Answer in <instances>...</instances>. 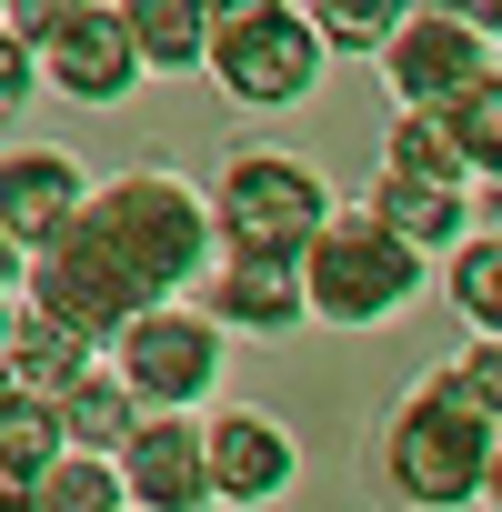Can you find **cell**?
<instances>
[{"label":"cell","mask_w":502,"mask_h":512,"mask_svg":"<svg viewBox=\"0 0 502 512\" xmlns=\"http://www.w3.org/2000/svg\"><path fill=\"white\" fill-rule=\"evenodd\" d=\"M332 71V41L302 0H211V91L231 111H302Z\"/></svg>","instance_id":"cell-4"},{"label":"cell","mask_w":502,"mask_h":512,"mask_svg":"<svg viewBox=\"0 0 502 512\" xmlns=\"http://www.w3.org/2000/svg\"><path fill=\"white\" fill-rule=\"evenodd\" d=\"M482 502L502 512V422H492V462H482Z\"/></svg>","instance_id":"cell-25"},{"label":"cell","mask_w":502,"mask_h":512,"mask_svg":"<svg viewBox=\"0 0 502 512\" xmlns=\"http://www.w3.org/2000/svg\"><path fill=\"white\" fill-rule=\"evenodd\" d=\"M452 372H462V382H472V402L502 422V332H472V342L452 352Z\"/></svg>","instance_id":"cell-22"},{"label":"cell","mask_w":502,"mask_h":512,"mask_svg":"<svg viewBox=\"0 0 502 512\" xmlns=\"http://www.w3.org/2000/svg\"><path fill=\"white\" fill-rule=\"evenodd\" d=\"M442 292L472 332H502V231H462L452 262H442Z\"/></svg>","instance_id":"cell-17"},{"label":"cell","mask_w":502,"mask_h":512,"mask_svg":"<svg viewBox=\"0 0 502 512\" xmlns=\"http://www.w3.org/2000/svg\"><path fill=\"white\" fill-rule=\"evenodd\" d=\"M11 502H31V472H21V462H0V512H11Z\"/></svg>","instance_id":"cell-26"},{"label":"cell","mask_w":502,"mask_h":512,"mask_svg":"<svg viewBox=\"0 0 502 512\" xmlns=\"http://www.w3.org/2000/svg\"><path fill=\"white\" fill-rule=\"evenodd\" d=\"M211 312L251 342H292L312 322V292H302V262H282V251H221L211 262Z\"/></svg>","instance_id":"cell-11"},{"label":"cell","mask_w":502,"mask_h":512,"mask_svg":"<svg viewBox=\"0 0 502 512\" xmlns=\"http://www.w3.org/2000/svg\"><path fill=\"white\" fill-rule=\"evenodd\" d=\"M302 482V442L272 422V412H211V502H241L262 512Z\"/></svg>","instance_id":"cell-10"},{"label":"cell","mask_w":502,"mask_h":512,"mask_svg":"<svg viewBox=\"0 0 502 512\" xmlns=\"http://www.w3.org/2000/svg\"><path fill=\"white\" fill-rule=\"evenodd\" d=\"M141 412H151V402L131 392V372H121L111 352H101V362H91V372H81V382L61 392V422H71V442H101V452H121Z\"/></svg>","instance_id":"cell-16"},{"label":"cell","mask_w":502,"mask_h":512,"mask_svg":"<svg viewBox=\"0 0 502 512\" xmlns=\"http://www.w3.org/2000/svg\"><path fill=\"white\" fill-rule=\"evenodd\" d=\"M21 282H31V241L0 221V292H21Z\"/></svg>","instance_id":"cell-24"},{"label":"cell","mask_w":502,"mask_h":512,"mask_svg":"<svg viewBox=\"0 0 502 512\" xmlns=\"http://www.w3.org/2000/svg\"><path fill=\"white\" fill-rule=\"evenodd\" d=\"M422 272H432V251H412L372 201L362 211H332L302 251V292H312V322L322 332H382L422 302Z\"/></svg>","instance_id":"cell-3"},{"label":"cell","mask_w":502,"mask_h":512,"mask_svg":"<svg viewBox=\"0 0 502 512\" xmlns=\"http://www.w3.org/2000/svg\"><path fill=\"white\" fill-rule=\"evenodd\" d=\"M382 161H402V171H432V181H472V161H462V141H452V121H442V111H392V131H382Z\"/></svg>","instance_id":"cell-20"},{"label":"cell","mask_w":502,"mask_h":512,"mask_svg":"<svg viewBox=\"0 0 502 512\" xmlns=\"http://www.w3.org/2000/svg\"><path fill=\"white\" fill-rule=\"evenodd\" d=\"M51 81H41V41H21L11 21H0V121H11V111H31Z\"/></svg>","instance_id":"cell-21"},{"label":"cell","mask_w":502,"mask_h":512,"mask_svg":"<svg viewBox=\"0 0 502 512\" xmlns=\"http://www.w3.org/2000/svg\"><path fill=\"white\" fill-rule=\"evenodd\" d=\"M492 61H502V41H492L482 21H462L452 0H422V11L382 41V91H392V111H442V101H462Z\"/></svg>","instance_id":"cell-7"},{"label":"cell","mask_w":502,"mask_h":512,"mask_svg":"<svg viewBox=\"0 0 502 512\" xmlns=\"http://www.w3.org/2000/svg\"><path fill=\"white\" fill-rule=\"evenodd\" d=\"M442 121H452V141H462L472 181H502V61H492L462 101H442Z\"/></svg>","instance_id":"cell-18"},{"label":"cell","mask_w":502,"mask_h":512,"mask_svg":"<svg viewBox=\"0 0 502 512\" xmlns=\"http://www.w3.org/2000/svg\"><path fill=\"white\" fill-rule=\"evenodd\" d=\"M111 362L131 372V392L151 412H191L221 392V362H231V322L211 302H151L111 332Z\"/></svg>","instance_id":"cell-6"},{"label":"cell","mask_w":502,"mask_h":512,"mask_svg":"<svg viewBox=\"0 0 502 512\" xmlns=\"http://www.w3.org/2000/svg\"><path fill=\"white\" fill-rule=\"evenodd\" d=\"M11 332H21V292H0V352H11Z\"/></svg>","instance_id":"cell-27"},{"label":"cell","mask_w":502,"mask_h":512,"mask_svg":"<svg viewBox=\"0 0 502 512\" xmlns=\"http://www.w3.org/2000/svg\"><path fill=\"white\" fill-rule=\"evenodd\" d=\"M412 251H452L472 231V181H432V171H402V161H372V191H362Z\"/></svg>","instance_id":"cell-13"},{"label":"cell","mask_w":502,"mask_h":512,"mask_svg":"<svg viewBox=\"0 0 502 512\" xmlns=\"http://www.w3.org/2000/svg\"><path fill=\"white\" fill-rule=\"evenodd\" d=\"M302 11L322 21V41L332 51H362V61H382V41L422 11V0H302Z\"/></svg>","instance_id":"cell-19"},{"label":"cell","mask_w":502,"mask_h":512,"mask_svg":"<svg viewBox=\"0 0 502 512\" xmlns=\"http://www.w3.org/2000/svg\"><path fill=\"white\" fill-rule=\"evenodd\" d=\"M141 41H131V21H121V0H81V11L41 41V81L61 91V101H81V111H121L131 91H141Z\"/></svg>","instance_id":"cell-8"},{"label":"cell","mask_w":502,"mask_h":512,"mask_svg":"<svg viewBox=\"0 0 502 512\" xmlns=\"http://www.w3.org/2000/svg\"><path fill=\"white\" fill-rule=\"evenodd\" d=\"M121 21H131V41L161 81L211 71V0H121Z\"/></svg>","instance_id":"cell-14"},{"label":"cell","mask_w":502,"mask_h":512,"mask_svg":"<svg viewBox=\"0 0 502 512\" xmlns=\"http://www.w3.org/2000/svg\"><path fill=\"white\" fill-rule=\"evenodd\" d=\"M332 211H342V201H332L322 161H302V151H282V141H241V151H221V171H211L221 251H282V262H302L312 231H322Z\"/></svg>","instance_id":"cell-5"},{"label":"cell","mask_w":502,"mask_h":512,"mask_svg":"<svg viewBox=\"0 0 502 512\" xmlns=\"http://www.w3.org/2000/svg\"><path fill=\"white\" fill-rule=\"evenodd\" d=\"M71 11H81V0H0V21H11L21 41H51V31H61Z\"/></svg>","instance_id":"cell-23"},{"label":"cell","mask_w":502,"mask_h":512,"mask_svg":"<svg viewBox=\"0 0 502 512\" xmlns=\"http://www.w3.org/2000/svg\"><path fill=\"white\" fill-rule=\"evenodd\" d=\"M211 262H221L211 191H201L191 171H171V161H141V171L101 181L61 241L31 251L21 302H31L41 322H61V332H81V342L111 352V332H121L131 312L181 302L191 282H211Z\"/></svg>","instance_id":"cell-1"},{"label":"cell","mask_w":502,"mask_h":512,"mask_svg":"<svg viewBox=\"0 0 502 512\" xmlns=\"http://www.w3.org/2000/svg\"><path fill=\"white\" fill-rule=\"evenodd\" d=\"M131 512H201L211 502V422L201 412H141L121 442Z\"/></svg>","instance_id":"cell-9"},{"label":"cell","mask_w":502,"mask_h":512,"mask_svg":"<svg viewBox=\"0 0 502 512\" xmlns=\"http://www.w3.org/2000/svg\"><path fill=\"white\" fill-rule=\"evenodd\" d=\"M81 201H91L81 151H61V141H21V151H0V221H11L31 251L61 241V231L81 221Z\"/></svg>","instance_id":"cell-12"},{"label":"cell","mask_w":502,"mask_h":512,"mask_svg":"<svg viewBox=\"0 0 502 512\" xmlns=\"http://www.w3.org/2000/svg\"><path fill=\"white\" fill-rule=\"evenodd\" d=\"M482 462H492V412L472 402V382L452 362L422 372L382 422V482L422 512H462V502H482Z\"/></svg>","instance_id":"cell-2"},{"label":"cell","mask_w":502,"mask_h":512,"mask_svg":"<svg viewBox=\"0 0 502 512\" xmlns=\"http://www.w3.org/2000/svg\"><path fill=\"white\" fill-rule=\"evenodd\" d=\"M31 512H131L121 452H101V442H61L51 472H41V492H31Z\"/></svg>","instance_id":"cell-15"}]
</instances>
